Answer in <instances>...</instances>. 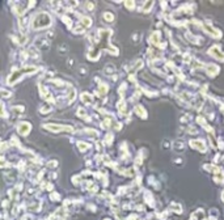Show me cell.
<instances>
[{"label":"cell","mask_w":224,"mask_h":220,"mask_svg":"<svg viewBox=\"0 0 224 220\" xmlns=\"http://www.w3.org/2000/svg\"><path fill=\"white\" fill-rule=\"evenodd\" d=\"M29 130H30V126H29V123H21V126L19 127V131L21 134L26 135L29 133Z\"/></svg>","instance_id":"cell-1"},{"label":"cell","mask_w":224,"mask_h":220,"mask_svg":"<svg viewBox=\"0 0 224 220\" xmlns=\"http://www.w3.org/2000/svg\"><path fill=\"white\" fill-rule=\"evenodd\" d=\"M223 199H224V193H223Z\"/></svg>","instance_id":"cell-2"}]
</instances>
